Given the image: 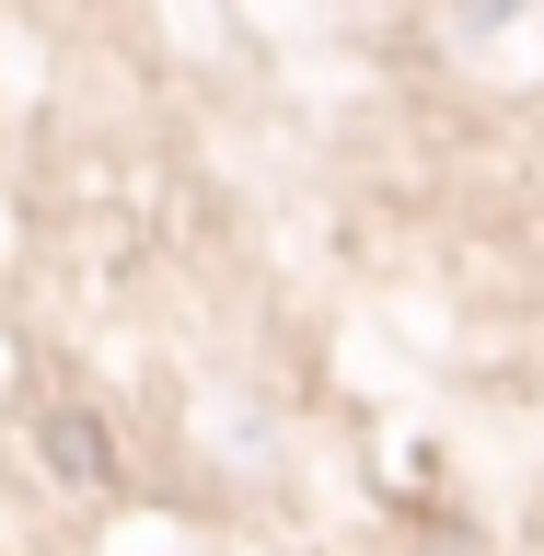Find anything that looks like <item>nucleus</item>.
<instances>
[{"instance_id": "nucleus-1", "label": "nucleus", "mask_w": 544, "mask_h": 556, "mask_svg": "<svg viewBox=\"0 0 544 556\" xmlns=\"http://www.w3.org/2000/svg\"><path fill=\"white\" fill-rule=\"evenodd\" d=\"M47 452H59V476H81V486H104V476H116L104 429H93V417H69V406H47Z\"/></svg>"}]
</instances>
